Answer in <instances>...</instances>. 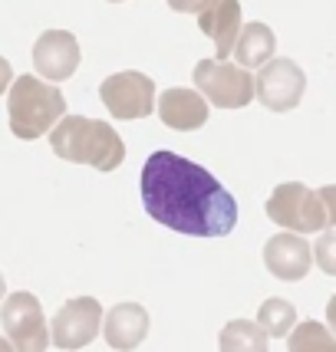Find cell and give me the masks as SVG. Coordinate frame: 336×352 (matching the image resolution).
Instances as JSON below:
<instances>
[{"label": "cell", "mask_w": 336, "mask_h": 352, "mask_svg": "<svg viewBox=\"0 0 336 352\" xmlns=\"http://www.w3.org/2000/svg\"><path fill=\"white\" fill-rule=\"evenodd\" d=\"M99 96L112 119H145L155 109V82L136 69L112 73L109 79H103Z\"/></svg>", "instance_id": "cell-7"}, {"label": "cell", "mask_w": 336, "mask_h": 352, "mask_svg": "<svg viewBox=\"0 0 336 352\" xmlns=\"http://www.w3.org/2000/svg\"><path fill=\"white\" fill-rule=\"evenodd\" d=\"M198 30L211 36L218 56H231L234 40L241 33V3L238 0H204L198 10Z\"/></svg>", "instance_id": "cell-12"}, {"label": "cell", "mask_w": 336, "mask_h": 352, "mask_svg": "<svg viewBox=\"0 0 336 352\" xmlns=\"http://www.w3.org/2000/svg\"><path fill=\"white\" fill-rule=\"evenodd\" d=\"M99 320H103V307L96 296H76L70 303H63L53 316V346L66 352H76L90 346L99 336Z\"/></svg>", "instance_id": "cell-8"}, {"label": "cell", "mask_w": 336, "mask_h": 352, "mask_svg": "<svg viewBox=\"0 0 336 352\" xmlns=\"http://www.w3.org/2000/svg\"><path fill=\"white\" fill-rule=\"evenodd\" d=\"M258 326L264 329V336L271 339H284L297 326V309L291 300H264L258 309Z\"/></svg>", "instance_id": "cell-18"}, {"label": "cell", "mask_w": 336, "mask_h": 352, "mask_svg": "<svg viewBox=\"0 0 336 352\" xmlns=\"http://www.w3.org/2000/svg\"><path fill=\"white\" fill-rule=\"evenodd\" d=\"M287 349L291 352H336V339L333 333L317 320H304L297 322L291 333H287Z\"/></svg>", "instance_id": "cell-17"}, {"label": "cell", "mask_w": 336, "mask_h": 352, "mask_svg": "<svg viewBox=\"0 0 336 352\" xmlns=\"http://www.w3.org/2000/svg\"><path fill=\"white\" fill-rule=\"evenodd\" d=\"M50 145L63 162L92 165L99 171H116L125 162V142L109 122L86 116H63L50 132Z\"/></svg>", "instance_id": "cell-2"}, {"label": "cell", "mask_w": 336, "mask_h": 352, "mask_svg": "<svg viewBox=\"0 0 336 352\" xmlns=\"http://www.w3.org/2000/svg\"><path fill=\"white\" fill-rule=\"evenodd\" d=\"M264 211L287 234H317L336 224V188L326 184L320 191H310L300 182H284L274 188Z\"/></svg>", "instance_id": "cell-3"}, {"label": "cell", "mask_w": 336, "mask_h": 352, "mask_svg": "<svg viewBox=\"0 0 336 352\" xmlns=\"http://www.w3.org/2000/svg\"><path fill=\"white\" fill-rule=\"evenodd\" d=\"M10 82H14V69H10V63L0 56V96L10 89Z\"/></svg>", "instance_id": "cell-21"}, {"label": "cell", "mask_w": 336, "mask_h": 352, "mask_svg": "<svg viewBox=\"0 0 336 352\" xmlns=\"http://www.w3.org/2000/svg\"><path fill=\"white\" fill-rule=\"evenodd\" d=\"M3 293H7V283H3V274H0V303H3Z\"/></svg>", "instance_id": "cell-23"}, {"label": "cell", "mask_w": 336, "mask_h": 352, "mask_svg": "<svg viewBox=\"0 0 336 352\" xmlns=\"http://www.w3.org/2000/svg\"><path fill=\"white\" fill-rule=\"evenodd\" d=\"M195 86L201 99L218 109H244L254 99V76L228 60H201L195 66Z\"/></svg>", "instance_id": "cell-5"}, {"label": "cell", "mask_w": 336, "mask_h": 352, "mask_svg": "<svg viewBox=\"0 0 336 352\" xmlns=\"http://www.w3.org/2000/svg\"><path fill=\"white\" fill-rule=\"evenodd\" d=\"M333 241H336V228H326L320 237V247H317V261L326 274H336V261H333Z\"/></svg>", "instance_id": "cell-19"}, {"label": "cell", "mask_w": 336, "mask_h": 352, "mask_svg": "<svg viewBox=\"0 0 336 352\" xmlns=\"http://www.w3.org/2000/svg\"><path fill=\"white\" fill-rule=\"evenodd\" d=\"M168 7L178 10V14H198L204 7V0H168Z\"/></svg>", "instance_id": "cell-20"}, {"label": "cell", "mask_w": 336, "mask_h": 352, "mask_svg": "<svg viewBox=\"0 0 336 352\" xmlns=\"http://www.w3.org/2000/svg\"><path fill=\"white\" fill-rule=\"evenodd\" d=\"M277 50V36L267 23H241V33L234 40V60L241 69H254V66H264L271 63Z\"/></svg>", "instance_id": "cell-15"}, {"label": "cell", "mask_w": 336, "mask_h": 352, "mask_svg": "<svg viewBox=\"0 0 336 352\" xmlns=\"http://www.w3.org/2000/svg\"><path fill=\"white\" fill-rule=\"evenodd\" d=\"M103 336L116 352H132L149 336V313L138 303H119L103 316Z\"/></svg>", "instance_id": "cell-13"}, {"label": "cell", "mask_w": 336, "mask_h": 352, "mask_svg": "<svg viewBox=\"0 0 336 352\" xmlns=\"http://www.w3.org/2000/svg\"><path fill=\"white\" fill-rule=\"evenodd\" d=\"M221 352H267V336L254 320H231L221 336H218Z\"/></svg>", "instance_id": "cell-16"}, {"label": "cell", "mask_w": 336, "mask_h": 352, "mask_svg": "<svg viewBox=\"0 0 336 352\" xmlns=\"http://www.w3.org/2000/svg\"><path fill=\"white\" fill-rule=\"evenodd\" d=\"M158 119L175 132H195L208 122V102L195 89H165L158 96Z\"/></svg>", "instance_id": "cell-14"}, {"label": "cell", "mask_w": 336, "mask_h": 352, "mask_svg": "<svg viewBox=\"0 0 336 352\" xmlns=\"http://www.w3.org/2000/svg\"><path fill=\"white\" fill-rule=\"evenodd\" d=\"M0 322H3V333H7V342L14 346V352H46L50 346L43 307L33 293H10L0 303Z\"/></svg>", "instance_id": "cell-6"}, {"label": "cell", "mask_w": 336, "mask_h": 352, "mask_svg": "<svg viewBox=\"0 0 336 352\" xmlns=\"http://www.w3.org/2000/svg\"><path fill=\"white\" fill-rule=\"evenodd\" d=\"M306 76L293 60H271L260 66L254 79V96H258L271 112H291L304 99Z\"/></svg>", "instance_id": "cell-9"}, {"label": "cell", "mask_w": 336, "mask_h": 352, "mask_svg": "<svg viewBox=\"0 0 336 352\" xmlns=\"http://www.w3.org/2000/svg\"><path fill=\"white\" fill-rule=\"evenodd\" d=\"M0 352H14V346H10V342H7L3 336H0Z\"/></svg>", "instance_id": "cell-22"}, {"label": "cell", "mask_w": 336, "mask_h": 352, "mask_svg": "<svg viewBox=\"0 0 336 352\" xmlns=\"http://www.w3.org/2000/svg\"><path fill=\"white\" fill-rule=\"evenodd\" d=\"M33 66L50 82L70 79L79 66V43L70 30H46L33 43Z\"/></svg>", "instance_id": "cell-10"}, {"label": "cell", "mask_w": 336, "mask_h": 352, "mask_svg": "<svg viewBox=\"0 0 336 352\" xmlns=\"http://www.w3.org/2000/svg\"><path fill=\"white\" fill-rule=\"evenodd\" d=\"M109 3H123V0H109Z\"/></svg>", "instance_id": "cell-24"}, {"label": "cell", "mask_w": 336, "mask_h": 352, "mask_svg": "<svg viewBox=\"0 0 336 352\" xmlns=\"http://www.w3.org/2000/svg\"><path fill=\"white\" fill-rule=\"evenodd\" d=\"M142 204L152 221L188 237H224L238 224V201L228 188L165 148L142 165Z\"/></svg>", "instance_id": "cell-1"}, {"label": "cell", "mask_w": 336, "mask_h": 352, "mask_svg": "<svg viewBox=\"0 0 336 352\" xmlns=\"http://www.w3.org/2000/svg\"><path fill=\"white\" fill-rule=\"evenodd\" d=\"M7 112H10V132L23 142H33L46 135L66 116V99L56 86H50L43 79L20 76L10 82Z\"/></svg>", "instance_id": "cell-4"}, {"label": "cell", "mask_w": 336, "mask_h": 352, "mask_svg": "<svg viewBox=\"0 0 336 352\" xmlns=\"http://www.w3.org/2000/svg\"><path fill=\"white\" fill-rule=\"evenodd\" d=\"M264 263H267V270L277 276V280H304L310 274V263H313V250L306 244L300 234H287V230H280L274 234L267 244H264Z\"/></svg>", "instance_id": "cell-11"}]
</instances>
